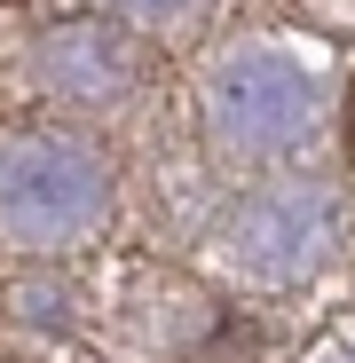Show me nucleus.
I'll use <instances>...</instances> for the list:
<instances>
[{"label": "nucleus", "instance_id": "obj_1", "mask_svg": "<svg viewBox=\"0 0 355 363\" xmlns=\"http://www.w3.org/2000/svg\"><path fill=\"white\" fill-rule=\"evenodd\" d=\"M347 150H355V103H347Z\"/></svg>", "mask_w": 355, "mask_h": 363}]
</instances>
